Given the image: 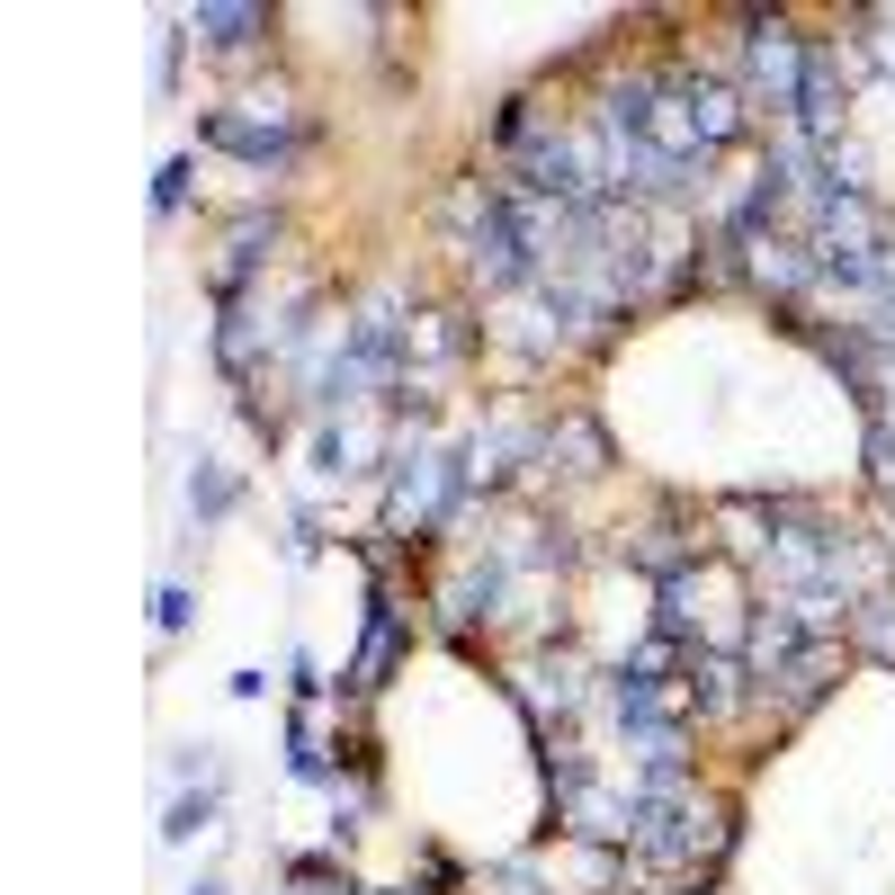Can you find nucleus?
<instances>
[{
  "mask_svg": "<svg viewBox=\"0 0 895 895\" xmlns=\"http://www.w3.org/2000/svg\"><path fill=\"white\" fill-rule=\"evenodd\" d=\"M197 28L216 36V45H242V36L260 28V10H197Z\"/></svg>",
  "mask_w": 895,
  "mask_h": 895,
  "instance_id": "f257e3e1",
  "label": "nucleus"
},
{
  "mask_svg": "<svg viewBox=\"0 0 895 895\" xmlns=\"http://www.w3.org/2000/svg\"><path fill=\"white\" fill-rule=\"evenodd\" d=\"M206 815H216V797H179V806H171V823H162V833H171V842H188V833H197V823H206Z\"/></svg>",
  "mask_w": 895,
  "mask_h": 895,
  "instance_id": "f03ea898",
  "label": "nucleus"
},
{
  "mask_svg": "<svg viewBox=\"0 0 895 895\" xmlns=\"http://www.w3.org/2000/svg\"><path fill=\"white\" fill-rule=\"evenodd\" d=\"M188 502H197V511H225V502H233V484H225V474H197Z\"/></svg>",
  "mask_w": 895,
  "mask_h": 895,
  "instance_id": "7ed1b4c3",
  "label": "nucleus"
},
{
  "mask_svg": "<svg viewBox=\"0 0 895 895\" xmlns=\"http://www.w3.org/2000/svg\"><path fill=\"white\" fill-rule=\"evenodd\" d=\"M179 188H188V162H171V171H162V188H153V206H162V216L179 206Z\"/></svg>",
  "mask_w": 895,
  "mask_h": 895,
  "instance_id": "20e7f679",
  "label": "nucleus"
},
{
  "mask_svg": "<svg viewBox=\"0 0 895 895\" xmlns=\"http://www.w3.org/2000/svg\"><path fill=\"white\" fill-rule=\"evenodd\" d=\"M197 895H225V886H216V877H197Z\"/></svg>",
  "mask_w": 895,
  "mask_h": 895,
  "instance_id": "39448f33",
  "label": "nucleus"
}]
</instances>
